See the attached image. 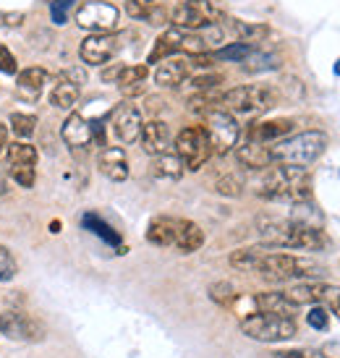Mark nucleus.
I'll return each mask as SVG.
<instances>
[{
    "mask_svg": "<svg viewBox=\"0 0 340 358\" xmlns=\"http://www.w3.org/2000/svg\"><path fill=\"white\" fill-rule=\"evenodd\" d=\"M97 165H100V173L105 178H111L113 183H123L129 178V157L120 147H105L97 157Z\"/></svg>",
    "mask_w": 340,
    "mask_h": 358,
    "instance_id": "19",
    "label": "nucleus"
},
{
    "mask_svg": "<svg viewBox=\"0 0 340 358\" xmlns=\"http://www.w3.org/2000/svg\"><path fill=\"white\" fill-rule=\"evenodd\" d=\"M79 97H81L79 84H73L71 79L60 76V79L55 81L52 92H50V105H55L58 110H71L76 102H79Z\"/></svg>",
    "mask_w": 340,
    "mask_h": 358,
    "instance_id": "25",
    "label": "nucleus"
},
{
    "mask_svg": "<svg viewBox=\"0 0 340 358\" xmlns=\"http://www.w3.org/2000/svg\"><path fill=\"white\" fill-rule=\"evenodd\" d=\"M254 306L264 311V314H278V317H293L296 306L290 303L283 290H267V293H257L254 296Z\"/></svg>",
    "mask_w": 340,
    "mask_h": 358,
    "instance_id": "24",
    "label": "nucleus"
},
{
    "mask_svg": "<svg viewBox=\"0 0 340 358\" xmlns=\"http://www.w3.org/2000/svg\"><path fill=\"white\" fill-rule=\"evenodd\" d=\"M19 272V264H16V257L10 254L8 246L0 243V282H8V280L16 278Z\"/></svg>",
    "mask_w": 340,
    "mask_h": 358,
    "instance_id": "35",
    "label": "nucleus"
},
{
    "mask_svg": "<svg viewBox=\"0 0 340 358\" xmlns=\"http://www.w3.org/2000/svg\"><path fill=\"white\" fill-rule=\"evenodd\" d=\"M6 191H8V178H6V173L0 170V196H6Z\"/></svg>",
    "mask_w": 340,
    "mask_h": 358,
    "instance_id": "50",
    "label": "nucleus"
},
{
    "mask_svg": "<svg viewBox=\"0 0 340 358\" xmlns=\"http://www.w3.org/2000/svg\"><path fill=\"white\" fill-rule=\"evenodd\" d=\"M241 332L246 338L257 340V343H285V340L296 338V319L293 317H278V314H249L241 319Z\"/></svg>",
    "mask_w": 340,
    "mask_h": 358,
    "instance_id": "6",
    "label": "nucleus"
},
{
    "mask_svg": "<svg viewBox=\"0 0 340 358\" xmlns=\"http://www.w3.org/2000/svg\"><path fill=\"white\" fill-rule=\"evenodd\" d=\"M260 236L264 249H293V251H322L330 246L322 228L304 225L296 220H260Z\"/></svg>",
    "mask_w": 340,
    "mask_h": 358,
    "instance_id": "1",
    "label": "nucleus"
},
{
    "mask_svg": "<svg viewBox=\"0 0 340 358\" xmlns=\"http://www.w3.org/2000/svg\"><path fill=\"white\" fill-rule=\"evenodd\" d=\"M173 246L180 254H194L204 246V230L194 222V220H178L176 222V236H173Z\"/></svg>",
    "mask_w": 340,
    "mask_h": 358,
    "instance_id": "21",
    "label": "nucleus"
},
{
    "mask_svg": "<svg viewBox=\"0 0 340 358\" xmlns=\"http://www.w3.org/2000/svg\"><path fill=\"white\" fill-rule=\"evenodd\" d=\"M176 217H155L150 222V228H147V241H150L152 246H173V236H176Z\"/></svg>",
    "mask_w": 340,
    "mask_h": 358,
    "instance_id": "27",
    "label": "nucleus"
},
{
    "mask_svg": "<svg viewBox=\"0 0 340 358\" xmlns=\"http://www.w3.org/2000/svg\"><path fill=\"white\" fill-rule=\"evenodd\" d=\"M236 157L243 168L251 170H264L270 168V147L267 144H257V141L243 139L241 144H236Z\"/></svg>",
    "mask_w": 340,
    "mask_h": 358,
    "instance_id": "22",
    "label": "nucleus"
},
{
    "mask_svg": "<svg viewBox=\"0 0 340 358\" xmlns=\"http://www.w3.org/2000/svg\"><path fill=\"white\" fill-rule=\"evenodd\" d=\"M278 90L267 84H246V87H233L220 94V110H228L230 115H257L267 113L278 105Z\"/></svg>",
    "mask_w": 340,
    "mask_h": 358,
    "instance_id": "5",
    "label": "nucleus"
},
{
    "mask_svg": "<svg viewBox=\"0 0 340 358\" xmlns=\"http://www.w3.org/2000/svg\"><path fill=\"white\" fill-rule=\"evenodd\" d=\"M0 332L10 340H21V343H40L45 340V324L40 319L29 317L24 311H3L0 314Z\"/></svg>",
    "mask_w": 340,
    "mask_h": 358,
    "instance_id": "12",
    "label": "nucleus"
},
{
    "mask_svg": "<svg viewBox=\"0 0 340 358\" xmlns=\"http://www.w3.org/2000/svg\"><path fill=\"white\" fill-rule=\"evenodd\" d=\"M120 10L108 0H87L76 10V24L92 34H105L118 27Z\"/></svg>",
    "mask_w": 340,
    "mask_h": 358,
    "instance_id": "11",
    "label": "nucleus"
},
{
    "mask_svg": "<svg viewBox=\"0 0 340 358\" xmlns=\"http://www.w3.org/2000/svg\"><path fill=\"white\" fill-rule=\"evenodd\" d=\"M118 50H120V40L115 34H111V31H105V34H92V37H87V40L81 42L79 55L87 66H105V63H111L115 58Z\"/></svg>",
    "mask_w": 340,
    "mask_h": 358,
    "instance_id": "14",
    "label": "nucleus"
},
{
    "mask_svg": "<svg viewBox=\"0 0 340 358\" xmlns=\"http://www.w3.org/2000/svg\"><path fill=\"white\" fill-rule=\"evenodd\" d=\"M306 324L311 329H317V332H325V329L330 327V311L320 303H311L309 314H306Z\"/></svg>",
    "mask_w": 340,
    "mask_h": 358,
    "instance_id": "36",
    "label": "nucleus"
},
{
    "mask_svg": "<svg viewBox=\"0 0 340 358\" xmlns=\"http://www.w3.org/2000/svg\"><path fill=\"white\" fill-rule=\"evenodd\" d=\"M21 21H24V13L21 10H0V27H6V29H16L21 27Z\"/></svg>",
    "mask_w": 340,
    "mask_h": 358,
    "instance_id": "45",
    "label": "nucleus"
},
{
    "mask_svg": "<svg viewBox=\"0 0 340 358\" xmlns=\"http://www.w3.org/2000/svg\"><path fill=\"white\" fill-rule=\"evenodd\" d=\"M48 3H50V0H48Z\"/></svg>",
    "mask_w": 340,
    "mask_h": 358,
    "instance_id": "53",
    "label": "nucleus"
},
{
    "mask_svg": "<svg viewBox=\"0 0 340 358\" xmlns=\"http://www.w3.org/2000/svg\"><path fill=\"white\" fill-rule=\"evenodd\" d=\"M251 52H254V48H251V45H246V42H228V45L218 48L212 58H215V60H230V63H243Z\"/></svg>",
    "mask_w": 340,
    "mask_h": 358,
    "instance_id": "31",
    "label": "nucleus"
},
{
    "mask_svg": "<svg viewBox=\"0 0 340 358\" xmlns=\"http://www.w3.org/2000/svg\"><path fill=\"white\" fill-rule=\"evenodd\" d=\"M10 131L21 136V139H29L31 134L37 131V118L34 115H27V113H13L10 115Z\"/></svg>",
    "mask_w": 340,
    "mask_h": 358,
    "instance_id": "33",
    "label": "nucleus"
},
{
    "mask_svg": "<svg viewBox=\"0 0 340 358\" xmlns=\"http://www.w3.org/2000/svg\"><path fill=\"white\" fill-rule=\"evenodd\" d=\"M155 8H157V0H126V13L131 19L147 21Z\"/></svg>",
    "mask_w": 340,
    "mask_h": 358,
    "instance_id": "37",
    "label": "nucleus"
},
{
    "mask_svg": "<svg viewBox=\"0 0 340 358\" xmlns=\"http://www.w3.org/2000/svg\"><path fill=\"white\" fill-rule=\"evenodd\" d=\"M139 144H141V150L147 152V155H152V157L170 152V129H168V123H165V120H147V123L141 126Z\"/></svg>",
    "mask_w": 340,
    "mask_h": 358,
    "instance_id": "17",
    "label": "nucleus"
},
{
    "mask_svg": "<svg viewBox=\"0 0 340 358\" xmlns=\"http://www.w3.org/2000/svg\"><path fill=\"white\" fill-rule=\"evenodd\" d=\"M260 196L283 204H299L311 199V176L299 165H275L264 173L260 183Z\"/></svg>",
    "mask_w": 340,
    "mask_h": 358,
    "instance_id": "3",
    "label": "nucleus"
},
{
    "mask_svg": "<svg viewBox=\"0 0 340 358\" xmlns=\"http://www.w3.org/2000/svg\"><path fill=\"white\" fill-rule=\"evenodd\" d=\"M10 178L16 180L21 189H31L34 180H37L34 165H10Z\"/></svg>",
    "mask_w": 340,
    "mask_h": 358,
    "instance_id": "39",
    "label": "nucleus"
},
{
    "mask_svg": "<svg viewBox=\"0 0 340 358\" xmlns=\"http://www.w3.org/2000/svg\"><path fill=\"white\" fill-rule=\"evenodd\" d=\"M262 249H239L230 254V267L241 269V272H254L257 262H260Z\"/></svg>",
    "mask_w": 340,
    "mask_h": 358,
    "instance_id": "32",
    "label": "nucleus"
},
{
    "mask_svg": "<svg viewBox=\"0 0 340 358\" xmlns=\"http://www.w3.org/2000/svg\"><path fill=\"white\" fill-rule=\"evenodd\" d=\"M283 296L293 303V306H311V303H320L327 311H332L340 319V285L332 282H314V280H301L296 285L283 290Z\"/></svg>",
    "mask_w": 340,
    "mask_h": 358,
    "instance_id": "7",
    "label": "nucleus"
},
{
    "mask_svg": "<svg viewBox=\"0 0 340 358\" xmlns=\"http://www.w3.org/2000/svg\"><path fill=\"white\" fill-rule=\"evenodd\" d=\"M63 76H66V79H71L73 81V84H84V81H87V73H84V71L81 69H69V71H63Z\"/></svg>",
    "mask_w": 340,
    "mask_h": 358,
    "instance_id": "48",
    "label": "nucleus"
},
{
    "mask_svg": "<svg viewBox=\"0 0 340 358\" xmlns=\"http://www.w3.org/2000/svg\"><path fill=\"white\" fill-rule=\"evenodd\" d=\"M189 71H191L189 58H165L155 69V84L173 90V87H178V84L186 81Z\"/></svg>",
    "mask_w": 340,
    "mask_h": 358,
    "instance_id": "20",
    "label": "nucleus"
},
{
    "mask_svg": "<svg viewBox=\"0 0 340 358\" xmlns=\"http://www.w3.org/2000/svg\"><path fill=\"white\" fill-rule=\"evenodd\" d=\"M6 159H8V165H37L40 152L27 141H13L6 147Z\"/></svg>",
    "mask_w": 340,
    "mask_h": 358,
    "instance_id": "30",
    "label": "nucleus"
},
{
    "mask_svg": "<svg viewBox=\"0 0 340 358\" xmlns=\"http://www.w3.org/2000/svg\"><path fill=\"white\" fill-rule=\"evenodd\" d=\"M48 81H50V73H48L45 69H40V66L24 69L19 73V79H16V94H19V100L37 102Z\"/></svg>",
    "mask_w": 340,
    "mask_h": 358,
    "instance_id": "18",
    "label": "nucleus"
},
{
    "mask_svg": "<svg viewBox=\"0 0 340 358\" xmlns=\"http://www.w3.org/2000/svg\"><path fill=\"white\" fill-rule=\"evenodd\" d=\"M176 155L183 159L186 170H191V173L204 168L207 159L212 157V147L204 129L201 126H186V129L180 131L178 136H176Z\"/></svg>",
    "mask_w": 340,
    "mask_h": 358,
    "instance_id": "10",
    "label": "nucleus"
},
{
    "mask_svg": "<svg viewBox=\"0 0 340 358\" xmlns=\"http://www.w3.org/2000/svg\"><path fill=\"white\" fill-rule=\"evenodd\" d=\"M275 358H330L322 348H296V350H278Z\"/></svg>",
    "mask_w": 340,
    "mask_h": 358,
    "instance_id": "42",
    "label": "nucleus"
},
{
    "mask_svg": "<svg viewBox=\"0 0 340 358\" xmlns=\"http://www.w3.org/2000/svg\"><path fill=\"white\" fill-rule=\"evenodd\" d=\"M147 21H150L152 27H165V24H168V21H170V16H168V10L162 8L160 3H157V8L152 10V13H150V19H147Z\"/></svg>",
    "mask_w": 340,
    "mask_h": 358,
    "instance_id": "47",
    "label": "nucleus"
},
{
    "mask_svg": "<svg viewBox=\"0 0 340 358\" xmlns=\"http://www.w3.org/2000/svg\"><path fill=\"white\" fill-rule=\"evenodd\" d=\"M241 180L236 178V176H222L220 180H218V191H220L222 196H241Z\"/></svg>",
    "mask_w": 340,
    "mask_h": 358,
    "instance_id": "43",
    "label": "nucleus"
},
{
    "mask_svg": "<svg viewBox=\"0 0 340 358\" xmlns=\"http://www.w3.org/2000/svg\"><path fill=\"white\" fill-rule=\"evenodd\" d=\"M191 87L197 92H210V90H218L222 84V73H201V76H194L189 81Z\"/></svg>",
    "mask_w": 340,
    "mask_h": 358,
    "instance_id": "41",
    "label": "nucleus"
},
{
    "mask_svg": "<svg viewBox=\"0 0 340 358\" xmlns=\"http://www.w3.org/2000/svg\"><path fill=\"white\" fill-rule=\"evenodd\" d=\"M332 71H335V76H340V60L335 63V69H332Z\"/></svg>",
    "mask_w": 340,
    "mask_h": 358,
    "instance_id": "52",
    "label": "nucleus"
},
{
    "mask_svg": "<svg viewBox=\"0 0 340 358\" xmlns=\"http://www.w3.org/2000/svg\"><path fill=\"white\" fill-rule=\"evenodd\" d=\"M204 134L210 139L212 155H228L230 150H236V144L241 139V126L239 120L230 115L228 110H210L204 113Z\"/></svg>",
    "mask_w": 340,
    "mask_h": 358,
    "instance_id": "8",
    "label": "nucleus"
},
{
    "mask_svg": "<svg viewBox=\"0 0 340 358\" xmlns=\"http://www.w3.org/2000/svg\"><path fill=\"white\" fill-rule=\"evenodd\" d=\"M254 272L267 282H293V280H317L325 275V267L309 257L290 251H267L262 246L260 262Z\"/></svg>",
    "mask_w": 340,
    "mask_h": 358,
    "instance_id": "2",
    "label": "nucleus"
},
{
    "mask_svg": "<svg viewBox=\"0 0 340 358\" xmlns=\"http://www.w3.org/2000/svg\"><path fill=\"white\" fill-rule=\"evenodd\" d=\"M113 134L115 139L123 141V144H134L139 139L141 126H144V118H141V110L134 105V102H120L118 108L113 110L111 118Z\"/></svg>",
    "mask_w": 340,
    "mask_h": 358,
    "instance_id": "13",
    "label": "nucleus"
},
{
    "mask_svg": "<svg viewBox=\"0 0 340 358\" xmlns=\"http://www.w3.org/2000/svg\"><path fill=\"white\" fill-rule=\"evenodd\" d=\"M210 299L215 301V303H220V306H233L236 303V299H239V293H236V288L230 285V282H212L210 285Z\"/></svg>",
    "mask_w": 340,
    "mask_h": 358,
    "instance_id": "34",
    "label": "nucleus"
},
{
    "mask_svg": "<svg viewBox=\"0 0 340 358\" xmlns=\"http://www.w3.org/2000/svg\"><path fill=\"white\" fill-rule=\"evenodd\" d=\"M183 34H186V29H178V27H170V29L162 31L160 37H157V42H155V48H152L147 63H162L165 58H173L176 52H180V48H183Z\"/></svg>",
    "mask_w": 340,
    "mask_h": 358,
    "instance_id": "23",
    "label": "nucleus"
},
{
    "mask_svg": "<svg viewBox=\"0 0 340 358\" xmlns=\"http://www.w3.org/2000/svg\"><path fill=\"white\" fill-rule=\"evenodd\" d=\"M330 358H340V345H327V348H322Z\"/></svg>",
    "mask_w": 340,
    "mask_h": 358,
    "instance_id": "51",
    "label": "nucleus"
},
{
    "mask_svg": "<svg viewBox=\"0 0 340 358\" xmlns=\"http://www.w3.org/2000/svg\"><path fill=\"white\" fill-rule=\"evenodd\" d=\"M123 66H126V63H113V66H108V69H102V81L118 84L120 73H123Z\"/></svg>",
    "mask_w": 340,
    "mask_h": 358,
    "instance_id": "46",
    "label": "nucleus"
},
{
    "mask_svg": "<svg viewBox=\"0 0 340 358\" xmlns=\"http://www.w3.org/2000/svg\"><path fill=\"white\" fill-rule=\"evenodd\" d=\"M81 225L90 230V233H94L97 238L105 241L108 246H113V249H120V246H123V241H120V233H118V230H113V225H108V222H105L100 215H94V212H87V215L81 217Z\"/></svg>",
    "mask_w": 340,
    "mask_h": 358,
    "instance_id": "26",
    "label": "nucleus"
},
{
    "mask_svg": "<svg viewBox=\"0 0 340 358\" xmlns=\"http://www.w3.org/2000/svg\"><path fill=\"white\" fill-rule=\"evenodd\" d=\"M293 131V120L290 118H270V120H257L246 129L243 139L257 141V144H275V141L290 136Z\"/></svg>",
    "mask_w": 340,
    "mask_h": 358,
    "instance_id": "15",
    "label": "nucleus"
},
{
    "mask_svg": "<svg viewBox=\"0 0 340 358\" xmlns=\"http://www.w3.org/2000/svg\"><path fill=\"white\" fill-rule=\"evenodd\" d=\"M147 73H150V69H147V66H141V63L139 66H123L118 87H126V84H144Z\"/></svg>",
    "mask_w": 340,
    "mask_h": 358,
    "instance_id": "40",
    "label": "nucleus"
},
{
    "mask_svg": "<svg viewBox=\"0 0 340 358\" xmlns=\"http://www.w3.org/2000/svg\"><path fill=\"white\" fill-rule=\"evenodd\" d=\"M60 136L69 144L71 150H87L92 141H94V123L79 115V113H71L63 129H60Z\"/></svg>",
    "mask_w": 340,
    "mask_h": 358,
    "instance_id": "16",
    "label": "nucleus"
},
{
    "mask_svg": "<svg viewBox=\"0 0 340 358\" xmlns=\"http://www.w3.org/2000/svg\"><path fill=\"white\" fill-rule=\"evenodd\" d=\"M16 71H19L16 55H13L6 45H0V73H16Z\"/></svg>",
    "mask_w": 340,
    "mask_h": 358,
    "instance_id": "44",
    "label": "nucleus"
},
{
    "mask_svg": "<svg viewBox=\"0 0 340 358\" xmlns=\"http://www.w3.org/2000/svg\"><path fill=\"white\" fill-rule=\"evenodd\" d=\"M183 170H186V165H183V159H180L176 152L157 155L155 162H152V173L162 180H178L180 176H183Z\"/></svg>",
    "mask_w": 340,
    "mask_h": 358,
    "instance_id": "28",
    "label": "nucleus"
},
{
    "mask_svg": "<svg viewBox=\"0 0 340 358\" xmlns=\"http://www.w3.org/2000/svg\"><path fill=\"white\" fill-rule=\"evenodd\" d=\"M73 6H76V0H50V19H52V24L63 27V24L69 21Z\"/></svg>",
    "mask_w": 340,
    "mask_h": 358,
    "instance_id": "38",
    "label": "nucleus"
},
{
    "mask_svg": "<svg viewBox=\"0 0 340 358\" xmlns=\"http://www.w3.org/2000/svg\"><path fill=\"white\" fill-rule=\"evenodd\" d=\"M6 147H8V129L0 123V152H6Z\"/></svg>",
    "mask_w": 340,
    "mask_h": 358,
    "instance_id": "49",
    "label": "nucleus"
},
{
    "mask_svg": "<svg viewBox=\"0 0 340 358\" xmlns=\"http://www.w3.org/2000/svg\"><path fill=\"white\" fill-rule=\"evenodd\" d=\"M281 63V55H275V52H251L249 58L241 63V69L246 73H264V71H278Z\"/></svg>",
    "mask_w": 340,
    "mask_h": 358,
    "instance_id": "29",
    "label": "nucleus"
},
{
    "mask_svg": "<svg viewBox=\"0 0 340 358\" xmlns=\"http://www.w3.org/2000/svg\"><path fill=\"white\" fill-rule=\"evenodd\" d=\"M327 150V134L325 131H304L285 139L270 144V162L272 165H299L309 168Z\"/></svg>",
    "mask_w": 340,
    "mask_h": 358,
    "instance_id": "4",
    "label": "nucleus"
},
{
    "mask_svg": "<svg viewBox=\"0 0 340 358\" xmlns=\"http://www.w3.org/2000/svg\"><path fill=\"white\" fill-rule=\"evenodd\" d=\"M220 19H222V10L215 0H183L170 13L173 27L189 31L204 29V27H210V24H215V21Z\"/></svg>",
    "mask_w": 340,
    "mask_h": 358,
    "instance_id": "9",
    "label": "nucleus"
}]
</instances>
